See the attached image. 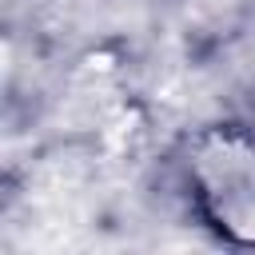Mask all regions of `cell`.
Returning <instances> with one entry per match:
<instances>
[{
    "label": "cell",
    "instance_id": "obj_1",
    "mask_svg": "<svg viewBox=\"0 0 255 255\" xmlns=\"http://www.w3.org/2000/svg\"><path fill=\"white\" fill-rule=\"evenodd\" d=\"M203 211L239 243H255V143L243 135L211 139L195 159Z\"/></svg>",
    "mask_w": 255,
    "mask_h": 255
}]
</instances>
